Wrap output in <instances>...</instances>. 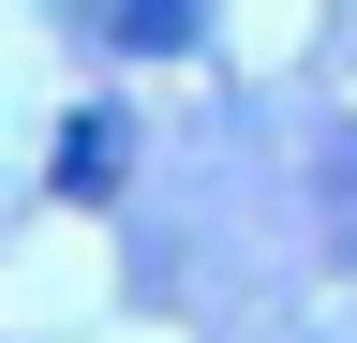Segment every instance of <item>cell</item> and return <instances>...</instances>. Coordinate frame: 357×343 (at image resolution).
<instances>
[{
	"label": "cell",
	"mask_w": 357,
	"mask_h": 343,
	"mask_svg": "<svg viewBox=\"0 0 357 343\" xmlns=\"http://www.w3.org/2000/svg\"><path fill=\"white\" fill-rule=\"evenodd\" d=\"M342 180H357V149H342Z\"/></svg>",
	"instance_id": "6da1fadb"
}]
</instances>
